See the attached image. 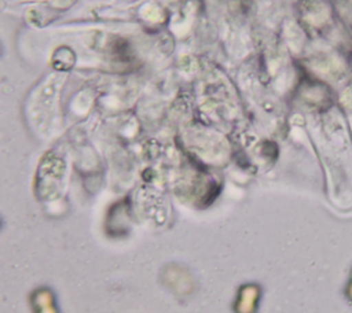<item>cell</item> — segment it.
<instances>
[{
  "label": "cell",
  "mask_w": 352,
  "mask_h": 313,
  "mask_svg": "<svg viewBox=\"0 0 352 313\" xmlns=\"http://www.w3.org/2000/svg\"><path fill=\"white\" fill-rule=\"evenodd\" d=\"M263 295L261 286L257 283H245L238 288L235 298V313H256Z\"/></svg>",
  "instance_id": "1"
},
{
  "label": "cell",
  "mask_w": 352,
  "mask_h": 313,
  "mask_svg": "<svg viewBox=\"0 0 352 313\" xmlns=\"http://www.w3.org/2000/svg\"><path fill=\"white\" fill-rule=\"evenodd\" d=\"M37 306H36V313H58L55 306L52 305V302L50 301L48 295H45V301H41V298H38L37 301Z\"/></svg>",
  "instance_id": "2"
},
{
  "label": "cell",
  "mask_w": 352,
  "mask_h": 313,
  "mask_svg": "<svg viewBox=\"0 0 352 313\" xmlns=\"http://www.w3.org/2000/svg\"><path fill=\"white\" fill-rule=\"evenodd\" d=\"M345 297L348 298V301L352 302V269L349 272V276H348V280L345 284Z\"/></svg>",
  "instance_id": "3"
}]
</instances>
